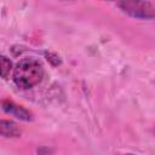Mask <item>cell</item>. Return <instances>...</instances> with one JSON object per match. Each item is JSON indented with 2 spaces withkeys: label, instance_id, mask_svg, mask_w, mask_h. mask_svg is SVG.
Listing matches in <instances>:
<instances>
[{
  "label": "cell",
  "instance_id": "8992f818",
  "mask_svg": "<svg viewBox=\"0 0 155 155\" xmlns=\"http://www.w3.org/2000/svg\"><path fill=\"white\" fill-rule=\"evenodd\" d=\"M46 54V58H47V61L53 65V67H56V65H59L61 63H62V61H61V58H59V56H57L56 53H52V52H46L45 53Z\"/></svg>",
  "mask_w": 155,
  "mask_h": 155
},
{
  "label": "cell",
  "instance_id": "277c9868",
  "mask_svg": "<svg viewBox=\"0 0 155 155\" xmlns=\"http://www.w3.org/2000/svg\"><path fill=\"white\" fill-rule=\"evenodd\" d=\"M22 134V130L19 126L11 121V120H5L0 119V136L4 138H18Z\"/></svg>",
  "mask_w": 155,
  "mask_h": 155
},
{
  "label": "cell",
  "instance_id": "5b68a950",
  "mask_svg": "<svg viewBox=\"0 0 155 155\" xmlns=\"http://www.w3.org/2000/svg\"><path fill=\"white\" fill-rule=\"evenodd\" d=\"M12 70H13V64L11 59L7 58L6 56L0 54V78L7 79Z\"/></svg>",
  "mask_w": 155,
  "mask_h": 155
},
{
  "label": "cell",
  "instance_id": "3957f363",
  "mask_svg": "<svg viewBox=\"0 0 155 155\" xmlns=\"http://www.w3.org/2000/svg\"><path fill=\"white\" fill-rule=\"evenodd\" d=\"M0 108L6 113L12 115L13 117L21 120V121H33L34 120V114L28 110L27 108H24L21 104H17L16 102L11 101V99H1L0 101Z\"/></svg>",
  "mask_w": 155,
  "mask_h": 155
},
{
  "label": "cell",
  "instance_id": "6da1fadb",
  "mask_svg": "<svg viewBox=\"0 0 155 155\" xmlns=\"http://www.w3.org/2000/svg\"><path fill=\"white\" fill-rule=\"evenodd\" d=\"M44 74V65L39 59L25 57L13 67L12 80L17 85V87L22 90H29L42 81Z\"/></svg>",
  "mask_w": 155,
  "mask_h": 155
},
{
  "label": "cell",
  "instance_id": "52a82bcc",
  "mask_svg": "<svg viewBox=\"0 0 155 155\" xmlns=\"http://www.w3.org/2000/svg\"><path fill=\"white\" fill-rule=\"evenodd\" d=\"M124 155H136V154H130V153H128V154H124Z\"/></svg>",
  "mask_w": 155,
  "mask_h": 155
},
{
  "label": "cell",
  "instance_id": "7a4b0ae2",
  "mask_svg": "<svg viewBox=\"0 0 155 155\" xmlns=\"http://www.w3.org/2000/svg\"><path fill=\"white\" fill-rule=\"evenodd\" d=\"M116 6L133 18L153 19L155 17V5L151 1H119Z\"/></svg>",
  "mask_w": 155,
  "mask_h": 155
}]
</instances>
